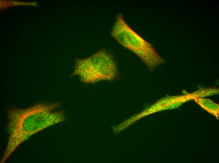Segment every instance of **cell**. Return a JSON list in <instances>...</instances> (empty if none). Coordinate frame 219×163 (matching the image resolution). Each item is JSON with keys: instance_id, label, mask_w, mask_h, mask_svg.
I'll return each instance as SVG.
<instances>
[{"instance_id": "cell-1", "label": "cell", "mask_w": 219, "mask_h": 163, "mask_svg": "<svg viewBox=\"0 0 219 163\" xmlns=\"http://www.w3.org/2000/svg\"><path fill=\"white\" fill-rule=\"evenodd\" d=\"M59 103H39L26 108H11L8 112L9 136L0 160L3 163L23 142L35 133L65 119L64 111L53 112Z\"/></svg>"}, {"instance_id": "cell-3", "label": "cell", "mask_w": 219, "mask_h": 163, "mask_svg": "<svg viewBox=\"0 0 219 163\" xmlns=\"http://www.w3.org/2000/svg\"><path fill=\"white\" fill-rule=\"evenodd\" d=\"M71 76H77L82 82L88 84L113 81L119 73L112 55L103 49L87 58L76 59Z\"/></svg>"}, {"instance_id": "cell-2", "label": "cell", "mask_w": 219, "mask_h": 163, "mask_svg": "<svg viewBox=\"0 0 219 163\" xmlns=\"http://www.w3.org/2000/svg\"><path fill=\"white\" fill-rule=\"evenodd\" d=\"M111 35L121 45L137 55L149 70L165 62L151 44L128 25L121 13L116 16Z\"/></svg>"}]
</instances>
